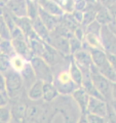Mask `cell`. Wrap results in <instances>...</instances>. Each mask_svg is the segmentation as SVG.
I'll list each match as a JSON object with an SVG mask.
<instances>
[{"label":"cell","instance_id":"obj_1","mask_svg":"<svg viewBox=\"0 0 116 123\" xmlns=\"http://www.w3.org/2000/svg\"><path fill=\"white\" fill-rule=\"evenodd\" d=\"M5 79V93L8 98H17L22 94L24 89L22 76L20 73L9 70L4 74Z\"/></svg>","mask_w":116,"mask_h":123},{"label":"cell","instance_id":"obj_2","mask_svg":"<svg viewBox=\"0 0 116 123\" xmlns=\"http://www.w3.org/2000/svg\"><path fill=\"white\" fill-rule=\"evenodd\" d=\"M90 78L95 88L101 94V97L106 102H110L112 99V85H113V83L106 79L104 76H102L94 66H91L90 68Z\"/></svg>","mask_w":116,"mask_h":123},{"label":"cell","instance_id":"obj_3","mask_svg":"<svg viewBox=\"0 0 116 123\" xmlns=\"http://www.w3.org/2000/svg\"><path fill=\"white\" fill-rule=\"evenodd\" d=\"M30 64L35 73L37 80H40L44 83H52L55 75H53L51 66L44 60L38 56H33L30 60Z\"/></svg>","mask_w":116,"mask_h":123},{"label":"cell","instance_id":"obj_4","mask_svg":"<svg viewBox=\"0 0 116 123\" xmlns=\"http://www.w3.org/2000/svg\"><path fill=\"white\" fill-rule=\"evenodd\" d=\"M52 84L56 86L58 92L62 94H72L78 88L67 70L61 71L53 78Z\"/></svg>","mask_w":116,"mask_h":123},{"label":"cell","instance_id":"obj_5","mask_svg":"<svg viewBox=\"0 0 116 123\" xmlns=\"http://www.w3.org/2000/svg\"><path fill=\"white\" fill-rule=\"evenodd\" d=\"M102 49L107 55H116V36L108 26H103L100 34Z\"/></svg>","mask_w":116,"mask_h":123},{"label":"cell","instance_id":"obj_6","mask_svg":"<svg viewBox=\"0 0 116 123\" xmlns=\"http://www.w3.org/2000/svg\"><path fill=\"white\" fill-rule=\"evenodd\" d=\"M72 60L76 66L80 69V71L82 72L83 76L88 75L90 73V68L92 66V63H91L90 51H88L87 48L83 47L81 50L72 55Z\"/></svg>","mask_w":116,"mask_h":123},{"label":"cell","instance_id":"obj_7","mask_svg":"<svg viewBox=\"0 0 116 123\" xmlns=\"http://www.w3.org/2000/svg\"><path fill=\"white\" fill-rule=\"evenodd\" d=\"M4 8L13 18H27V1L25 0H10L6 1Z\"/></svg>","mask_w":116,"mask_h":123},{"label":"cell","instance_id":"obj_8","mask_svg":"<svg viewBox=\"0 0 116 123\" xmlns=\"http://www.w3.org/2000/svg\"><path fill=\"white\" fill-rule=\"evenodd\" d=\"M52 33H55V32H52ZM47 43L51 45L53 49H56L57 51L61 52L62 55H70L69 38L61 36V35H59V34H57V33H55V36L51 34Z\"/></svg>","mask_w":116,"mask_h":123},{"label":"cell","instance_id":"obj_9","mask_svg":"<svg viewBox=\"0 0 116 123\" xmlns=\"http://www.w3.org/2000/svg\"><path fill=\"white\" fill-rule=\"evenodd\" d=\"M107 112H108V102H106L105 99L96 98H90V103H88L86 109V114H92L105 118Z\"/></svg>","mask_w":116,"mask_h":123},{"label":"cell","instance_id":"obj_10","mask_svg":"<svg viewBox=\"0 0 116 123\" xmlns=\"http://www.w3.org/2000/svg\"><path fill=\"white\" fill-rule=\"evenodd\" d=\"M11 43L15 55L21 56L28 62H30V60L34 56L27 40H11Z\"/></svg>","mask_w":116,"mask_h":123},{"label":"cell","instance_id":"obj_11","mask_svg":"<svg viewBox=\"0 0 116 123\" xmlns=\"http://www.w3.org/2000/svg\"><path fill=\"white\" fill-rule=\"evenodd\" d=\"M38 5L47 13L53 15L56 18H62L65 14L63 9L61 8L58 1H52V0H42V1H37Z\"/></svg>","mask_w":116,"mask_h":123},{"label":"cell","instance_id":"obj_12","mask_svg":"<svg viewBox=\"0 0 116 123\" xmlns=\"http://www.w3.org/2000/svg\"><path fill=\"white\" fill-rule=\"evenodd\" d=\"M38 18H40V21L43 23V25L47 28L49 32H53L57 27L61 24V18H56L53 15L47 13L45 10H43L39 6V12H38Z\"/></svg>","mask_w":116,"mask_h":123},{"label":"cell","instance_id":"obj_13","mask_svg":"<svg viewBox=\"0 0 116 123\" xmlns=\"http://www.w3.org/2000/svg\"><path fill=\"white\" fill-rule=\"evenodd\" d=\"M71 95H72L73 99L76 102V104L78 105L82 114H86V109H87L90 98V97L87 94V92L84 90L82 87H78Z\"/></svg>","mask_w":116,"mask_h":123},{"label":"cell","instance_id":"obj_14","mask_svg":"<svg viewBox=\"0 0 116 123\" xmlns=\"http://www.w3.org/2000/svg\"><path fill=\"white\" fill-rule=\"evenodd\" d=\"M11 119L15 123H24L27 117L28 108L24 103H15L10 107Z\"/></svg>","mask_w":116,"mask_h":123},{"label":"cell","instance_id":"obj_15","mask_svg":"<svg viewBox=\"0 0 116 123\" xmlns=\"http://www.w3.org/2000/svg\"><path fill=\"white\" fill-rule=\"evenodd\" d=\"M32 28H33L34 33L37 35V37L39 38L41 41L47 43L49 36H51V32H49L47 28L43 25V23L40 21L39 18H37L36 20L32 21Z\"/></svg>","mask_w":116,"mask_h":123},{"label":"cell","instance_id":"obj_16","mask_svg":"<svg viewBox=\"0 0 116 123\" xmlns=\"http://www.w3.org/2000/svg\"><path fill=\"white\" fill-rule=\"evenodd\" d=\"M20 75L22 76V79H23V83H24V87L29 88L33 85L36 81V76H35V73H34L32 67H31V64L30 62H28V64L26 65V67L24 68Z\"/></svg>","mask_w":116,"mask_h":123},{"label":"cell","instance_id":"obj_17","mask_svg":"<svg viewBox=\"0 0 116 123\" xmlns=\"http://www.w3.org/2000/svg\"><path fill=\"white\" fill-rule=\"evenodd\" d=\"M43 84L44 82L36 80L35 83L28 89V98L31 101H39L43 97Z\"/></svg>","mask_w":116,"mask_h":123},{"label":"cell","instance_id":"obj_18","mask_svg":"<svg viewBox=\"0 0 116 123\" xmlns=\"http://www.w3.org/2000/svg\"><path fill=\"white\" fill-rule=\"evenodd\" d=\"M67 71L70 74L72 80L75 82V84L78 87H81V84H82V80H83V74L82 72L80 71V69L75 65V63L73 62V60L71 59V62L69 63V66Z\"/></svg>","mask_w":116,"mask_h":123},{"label":"cell","instance_id":"obj_19","mask_svg":"<svg viewBox=\"0 0 116 123\" xmlns=\"http://www.w3.org/2000/svg\"><path fill=\"white\" fill-rule=\"evenodd\" d=\"M60 93L58 92L56 86L52 83H44L43 84V97L42 98L45 102H52L58 98V95Z\"/></svg>","mask_w":116,"mask_h":123},{"label":"cell","instance_id":"obj_20","mask_svg":"<svg viewBox=\"0 0 116 123\" xmlns=\"http://www.w3.org/2000/svg\"><path fill=\"white\" fill-rule=\"evenodd\" d=\"M96 21L98 22L101 26H108L112 21H113V18H112L111 14L109 13L108 9L106 8V7H104L102 5L101 8L97 11Z\"/></svg>","mask_w":116,"mask_h":123},{"label":"cell","instance_id":"obj_21","mask_svg":"<svg viewBox=\"0 0 116 123\" xmlns=\"http://www.w3.org/2000/svg\"><path fill=\"white\" fill-rule=\"evenodd\" d=\"M27 64H28V61L19 55H13V57H10V69L17 73H21Z\"/></svg>","mask_w":116,"mask_h":123},{"label":"cell","instance_id":"obj_22","mask_svg":"<svg viewBox=\"0 0 116 123\" xmlns=\"http://www.w3.org/2000/svg\"><path fill=\"white\" fill-rule=\"evenodd\" d=\"M83 44H86L87 47L84 48H92V49H102L100 36L91 35V34H85L83 40Z\"/></svg>","mask_w":116,"mask_h":123},{"label":"cell","instance_id":"obj_23","mask_svg":"<svg viewBox=\"0 0 116 123\" xmlns=\"http://www.w3.org/2000/svg\"><path fill=\"white\" fill-rule=\"evenodd\" d=\"M39 5L37 1H27V18L31 21H34L38 18Z\"/></svg>","mask_w":116,"mask_h":123},{"label":"cell","instance_id":"obj_24","mask_svg":"<svg viewBox=\"0 0 116 123\" xmlns=\"http://www.w3.org/2000/svg\"><path fill=\"white\" fill-rule=\"evenodd\" d=\"M0 51H1L2 55H7L9 57H13V55H15L11 40H2L0 42Z\"/></svg>","mask_w":116,"mask_h":123},{"label":"cell","instance_id":"obj_25","mask_svg":"<svg viewBox=\"0 0 116 123\" xmlns=\"http://www.w3.org/2000/svg\"><path fill=\"white\" fill-rule=\"evenodd\" d=\"M102 27L99 24L96 20L94 22H91L90 24H88L84 31H85V34H91V35H96V36H100L101 34V30H102Z\"/></svg>","mask_w":116,"mask_h":123},{"label":"cell","instance_id":"obj_26","mask_svg":"<svg viewBox=\"0 0 116 123\" xmlns=\"http://www.w3.org/2000/svg\"><path fill=\"white\" fill-rule=\"evenodd\" d=\"M69 47H70V55H74L75 52L83 48V42H81L74 36H71L69 38Z\"/></svg>","mask_w":116,"mask_h":123},{"label":"cell","instance_id":"obj_27","mask_svg":"<svg viewBox=\"0 0 116 123\" xmlns=\"http://www.w3.org/2000/svg\"><path fill=\"white\" fill-rule=\"evenodd\" d=\"M10 121H13L10 106L0 107V123H9Z\"/></svg>","mask_w":116,"mask_h":123},{"label":"cell","instance_id":"obj_28","mask_svg":"<svg viewBox=\"0 0 116 123\" xmlns=\"http://www.w3.org/2000/svg\"><path fill=\"white\" fill-rule=\"evenodd\" d=\"M10 69V57L4 55H0V73L4 75L5 73H7Z\"/></svg>","mask_w":116,"mask_h":123},{"label":"cell","instance_id":"obj_29","mask_svg":"<svg viewBox=\"0 0 116 123\" xmlns=\"http://www.w3.org/2000/svg\"><path fill=\"white\" fill-rule=\"evenodd\" d=\"M0 37L2 40H10V31L7 28L2 15H0Z\"/></svg>","mask_w":116,"mask_h":123},{"label":"cell","instance_id":"obj_30","mask_svg":"<svg viewBox=\"0 0 116 123\" xmlns=\"http://www.w3.org/2000/svg\"><path fill=\"white\" fill-rule=\"evenodd\" d=\"M102 5L106 7L111 14V17L113 20H116V1H102Z\"/></svg>","mask_w":116,"mask_h":123},{"label":"cell","instance_id":"obj_31","mask_svg":"<svg viewBox=\"0 0 116 123\" xmlns=\"http://www.w3.org/2000/svg\"><path fill=\"white\" fill-rule=\"evenodd\" d=\"M106 123H116V114L108 103V112L106 115Z\"/></svg>","mask_w":116,"mask_h":123},{"label":"cell","instance_id":"obj_32","mask_svg":"<svg viewBox=\"0 0 116 123\" xmlns=\"http://www.w3.org/2000/svg\"><path fill=\"white\" fill-rule=\"evenodd\" d=\"M87 120L90 123H106V119L101 116H97L92 114H86Z\"/></svg>","mask_w":116,"mask_h":123},{"label":"cell","instance_id":"obj_33","mask_svg":"<svg viewBox=\"0 0 116 123\" xmlns=\"http://www.w3.org/2000/svg\"><path fill=\"white\" fill-rule=\"evenodd\" d=\"M87 1H83V0H79V1H74V11H82L86 9Z\"/></svg>","mask_w":116,"mask_h":123},{"label":"cell","instance_id":"obj_34","mask_svg":"<svg viewBox=\"0 0 116 123\" xmlns=\"http://www.w3.org/2000/svg\"><path fill=\"white\" fill-rule=\"evenodd\" d=\"M73 36H74L75 38H77L78 40H80L81 42H83L84 40V37H85V31H84V29L82 28V27H78L74 32H73Z\"/></svg>","mask_w":116,"mask_h":123},{"label":"cell","instance_id":"obj_35","mask_svg":"<svg viewBox=\"0 0 116 123\" xmlns=\"http://www.w3.org/2000/svg\"><path fill=\"white\" fill-rule=\"evenodd\" d=\"M9 98L6 95L5 92H0V107H5L9 105Z\"/></svg>","mask_w":116,"mask_h":123},{"label":"cell","instance_id":"obj_36","mask_svg":"<svg viewBox=\"0 0 116 123\" xmlns=\"http://www.w3.org/2000/svg\"><path fill=\"white\" fill-rule=\"evenodd\" d=\"M0 92H5V79L4 75L0 73Z\"/></svg>","mask_w":116,"mask_h":123},{"label":"cell","instance_id":"obj_37","mask_svg":"<svg viewBox=\"0 0 116 123\" xmlns=\"http://www.w3.org/2000/svg\"><path fill=\"white\" fill-rule=\"evenodd\" d=\"M108 56V61L110 62L111 66L114 68V70L116 71V55H107Z\"/></svg>","mask_w":116,"mask_h":123},{"label":"cell","instance_id":"obj_38","mask_svg":"<svg viewBox=\"0 0 116 123\" xmlns=\"http://www.w3.org/2000/svg\"><path fill=\"white\" fill-rule=\"evenodd\" d=\"M108 27H109V29L113 32V34L116 36V20H113L109 25H108Z\"/></svg>","mask_w":116,"mask_h":123},{"label":"cell","instance_id":"obj_39","mask_svg":"<svg viewBox=\"0 0 116 123\" xmlns=\"http://www.w3.org/2000/svg\"><path fill=\"white\" fill-rule=\"evenodd\" d=\"M77 123H90L87 120V117H86V114H81V116L79 118V120Z\"/></svg>","mask_w":116,"mask_h":123},{"label":"cell","instance_id":"obj_40","mask_svg":"<svg viewBox=\"0 0 116 123\" xmlns=\"http://www.w3.org/2000/svg\"><path fill=\"white\" fill-rule=\"evenodd\" d=\"M111 101H116V83H113V85H112V99Z\"/></svg>","mask_w":116,"mask_h":123},{"label":"cell","instance_id":"obj_41","mask_svg":"<svg viewBox=\"0 0 116 123\" xmlns=\"http://www.w3.org/2000/svg\"><path fill=\"white\" fill-rule=\"evenodd\" d=\"M1 41H2V38H1V37H0V42H1Z\"/></svg>","mask_w":116,"mask_h":123},{"label":"cell","instance_id":"obj_42","mask_svg":"<svg viewBox=\"0 0 116 123\" xmlns=\"http://www.w3.org/2000/svg\"><path fill=\"white\" fill-rule=\"evenodd\" d=\"M9 123H15V122H13V121H10V122H9Z\"/></svg>","mask_w":116,"mask_h":123},{"label":"cell","instance_id":"obj_43","mask_svg":"<svg viewBox=\"0 0 116 123\" xmlns=\"http://www.w3.org/2000/svg\"><path fill=\"white\" fill-rule=\"evenodd\" d=\"M0 55H1V51H0Z\"/></svg>","mask_w":116,"mask_h":123}]
</instances>
